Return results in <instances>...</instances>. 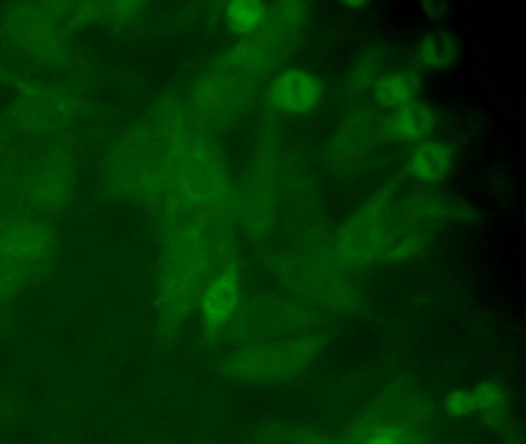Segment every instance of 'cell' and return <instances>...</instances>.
I'll return each instance as SVG.
<instances>
[{
  "label": "cell",
  "instance_id": "obj_1",
  "mask_svg": "<svg viewBox=\"0 0 526 444\" xmlns=\"http://www.w3.org/2000/svg\"><path fill=\"white\" fill-rule=\"evenodd\" d=\"M270 98L280 110L303 115L314 110L320 101L321 82L309 71L292 68L278 76L272 85Z\"/></svg>",
  "mask_w": 526,
  "mask_h": 444
},
{
  "label": "cell",
  "instance_id": "obj_8",
  "mask_svg": "<svg viewBox=\"0 0 526 444\" xmlns=\"http://www.w3.org/2000/svg\"><path fill=\"white\" fill-rule=\"evenodd\" d=\"M474 403H476V401H474V398L471 397V395H452L448 401L449 412L456 415L468 414V412L473 411Z\"/></svg>",
  "mask_w": 526,
  "mask_h": 444
},
{
  "label": "cell",
  "instance_id": "obj_4",
  "mask_svg": "<svg viewBox=\"0 0 526 444\" xmlns=\"http://www.w3.org/2000/svg\"><path fill=\"white\" fill-rule=\"evenodd\" d=\"M419 88L420 79L417 73L412 71L392 73L380 79L375 85V98L385 107L398 108L414 101Z\"/></svg>",
  "mask_w": 526,
  "mask_h": 444
},
{
  "label": "cell",
  "instance_id": "obj_6",
  "mask_svg": "<svg viewBox=\"0 0 526 444\" xmlns=\"http://www.w3.org/2000/svg\"><path fill=\"white\" fill-rule=\"evenodd\" d=\"M459 42L448 31H437L422 47V61L429 68H448L459 59Z\"/></svg>",
  "mask_w": 526,
  "mask_h": 444
},
{
  "label": "cell",
  "instance_id": "obj_3",
  "mask_svg": "<svg viewBox=\"0 0 526 444\" xmlns=\"http://www.w3.org/2000/svg\"><path fill=\"white\" fill-rule=\"evenodd\" d=\"M452 165V150L442 142H428L412 153L409 167L412 175L423 181H439Z\"/></svg>",
  "mask_w": 526,
  "mask_h": 444
},
{
  "label": "cell",
  "instance_id": "obj_7",
  "mask_svg": "<svg viewBox=\"0 0 526 444\" xmlns=\"http://www.w3.org/2000/svg\"><path fill=\"white\" fill-rule=\"evenodd\" d=\"M227 22L230 28L238 31V33H252L258 30L266 17L264 5L260 2H232L227 5L226 10Z\"/></svg>",
  "mask_w": 526,
  "mask_h": 444
},
{
  "label": "cell",
  "instance_id": "obj_10",
  "mask_svg": "<svg viewBox=\"0 0 526 444\" xmlns=\"http://www.w3.org/2000/svg\"><path fill=\"white\" fill-rule=\"evenodd\" d=\"M371 444H398L397 438L391 432H380L374 440L371 441Z\"/></svg>",
  "mask_w": 526,
  "mask_h": 444
},
{
  "label": "cell",
  "instance_id": "obj_2",
  "mask_svg": "<svg viewBox=\"0 0 526 444\" xmlns=\"http://www.w3.org/2000/svg\"><path fill=\"white\" fill-rule=\"evenodd\" d=\"M435 113L429 105L411 101L398 107L389 121L392 135L403 141H420L431 135L435 127Z\"/></svg>",
  "mask_w": 526,
  "mask_h": 444
},
{
  "label": "cell",
  "instance_id": "obj_5",
  "mask_svg": "<svg viewBox=\"0 0 526 444\" xmlns=\"http://www.w3.org/2000/svg\"><path fill=\"white\" fill-rule=\"evenodd\" d=\"M237 278L233 273H226L216 280L204 298V315L213 326L224 323L237 304Z\"/></svg>",
  "mask_w": 526,
  "mask_h": 444
},
{
  "label": "cell",
  "instance_id": "obj_9",
  "mask_svg": "<svg viewBox=\"0 0 526 444\" xmlns=\"http://www.w3.org/2000/svg\"><path fill=\"white\" fill-rule=\"evenodd\" d=\"M497 400V392L494 389V386H483L480 387L479 392H477V397L474 398V401L480 404L483 407L493 406L494 401Z\"/></svg>",
  "mask_w": 526,
  "mask_h": 444
}]
</instances>
